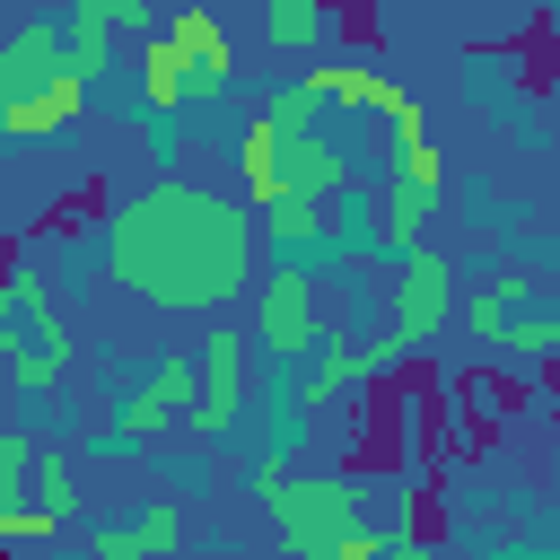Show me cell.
<instances>
[{"label": "cell", "mask_w": 560, "mask_h": 560, "mask_svg": "<svg viewBox=\"0 0 560 560\" xmlns=\"http://www.w3.org/2000/svg\"><path fill=\"white\" fill-rule=\"evenodd\" d=\"M236 175H245V219L271 210V201H280V131L245 122V131H236Z\"/></svg>", "instance_id": "17"}, {"label": "cell", "mask_w": 560, "mask_h": 560, "mask_svg": "<svg viewBox=\"0 0 560 560\" xmlns=\"http://www.w3.org/2000/svg\"><path fill=\"white\" fill-rule=\"evenodd\" d=\"M551 350H560V306H542V298L516 306V315L499 324V341H490V359H516V368H542Z\"/></svg>", "instance_id": "16"}, {"label": "cell", "mask_w": 560, "mask_h": 560, "mask_svg": "<svg viewBox=\"0 0 560 560\" xmlns=\"http://www.w3.org/2000/svg\"><path fill=\"white\" fill-rule=\"evenodd\" d=\"M105 280H122L158 315H219L228 298L254 289V219L245 201L158 175L105 219Z\"/></svg>", "instance_id": "1"}, {"label": "cell", "mask_w": 560, "mask_h": 560, "mask_svg": "<svg viewBox=\"0 0 560 560\" xmlns=\"http://www.w3.org/2000/svg\"><path fill=\"white\" fill-rule=\"evenodd\" d=\"M262 516L280 525V542H289L298 560H324L350 525H368V490H359L350 472H280V481L262 490Z\"/></svg>", "instance_id": "2"}, {"label": "cell", "mask_w": 560, "mask_h": 560, "mask_svg": "<svg viewBox=\"0 0 560 560\" xmlns=\"http://www.w3.org/2000/svg\"><path fill=\"white\" fill-rule=\"evenodd\" d=\"M9 306H18L9 350H0V359H9V385H18L26 402H44V394L61 385V368H70V324H61L44 271H9Z\"/></svg>", "instance_id": "3"}, {"label": "cell", "mask_w": 560, "mask_h": 560, "mask_svg": "<svg viewBox=\"0 0 560 560\" xmlns=\"http://www.w3.org/2000/svg\"><path fill=\"white\" fill-rule=\"evenodd\" d=\"M131 79H140V105L158 114V131L184 114V70H175V52H166V35L149 26L140 44H131Z\"/></svg>", "instance_id": "14"}, {"label": "cell", "mask_w": 560, "mask_h": 560, "mask_svg": "<svg viewBox=\"0 0 560 560\" xmlns=\"http://www.w3.org/2000/svg\"><path fill=\"white\" fill-rule=\"evenodd\" d=\"M26 472H35V438L0 429V508H26Z\"/></svg>", "instance_id": "23"}, {"label": "cell", "mask_w": 560, "mask_h": 560, "mask_svg": "<svg viewBox=\"0 0 560 560\" xmlns=\"http://www.w3.org/2000/svg\"><path fill=\"white\" fill-rule=\"evenodd\" d=\"M184 411H192V350H158L149 376H131V394H122V411H114V438L140 446V438L175 429Z\"/></svg>", "instance_id": "8"}, {"label": "cell", "mask_w": 560, "mask_h": 560, "mask_svg": "<svg viewBox=\"0 0 560 560\" xmlns=\"http://www.w3.org/2000/svg\"><path fill=\"white\" fill-rule=\"evenodd\" d=\"M359 184V166H350V149L332 140V131H298V140H280V201H341Z\"/></svg>", "instance_id": "9"}, {"label": "cell", "mask_w": 560, "mask_h": 560, "mask_svg": "<svg viewBox=\"0 0 560 560\" xmlns=\"http://www.w3.org/2000/svg\"><path fill=\"white\" fill-rule=\"evenodd\" d=\"M324 560H376V525H350V534H341Z\"/></svg>", "instance_id": "26"}, {"label": "cell", "mask_w": 560, "mask_h": 560, "mask_svg": "<svg viewBox=\"0 0 560 560\" xmlns=\"http://www.w3.org/2000/svg\"><path fill=\"white\" fill-rule=\"evenodd\" d=\"M131 534H140L149 560H175V542H184V508H175V499H149V508L131 516Z\"/></svg>", "instance_id": "22"}, {"label": "cell", "mask_w": 560, "mask_h": 560, "mask_svg": "<svg viewBox=\"0 0 560 560\" xmlns=\"http://www.w3.org/2000/svg\"><path fill=\"white\" fill-rule=\"evenodd\" d=\"M158 35H166V52H175V70H184V105H219V96L236 88V35H228L210 9H175Z\"/></svg>", "instance_id": "7"}, {"label": "cell", "mask_w": 560, "mask_h": 560, "mask_svg": "<svg viewBox=\"0 0 560 560\" xmlns=\"http://www.w3.org/2000/svg\"><path fill=\"white\" fill-rule=\"evenodd\" d=\"M429 210H438V192L385 184V192H376V219H368V236H376L385 254H420V245H429V236H420V228H429Z\"/></svg>", "instance_id": "15"}, {"label": "cell", "mask_w": 560, "mask_h": 560, "mask_svg": "<svg viewBox=\"0 0 560 560\" xmlns=\"http://www.w3.org/2000/svg\"><path fill=\"white\" fill-rule=\"evenodd\" d=\"M9 324H18V306H9V280H0V350H9Z\"/></svg>", "instance_id": "27"}, {"label": "cell", "mask_w": 560, "mask_h": 560, "mask_svg": "<svg viewBox=\"0 0 560 560\" xmlns=\"http://www.w3.org/2000/svg\"><path fill=\"white\" fill-rule=\"evenodd\" d=\"M26 508H44L52 525L79 516V481H70V446H44L35 438V472H26Z\"/></svg>", "instance_id": "19"}, {"label": "cell", "mask_w": 560, "mask_h": 560, "mask_svg": "<svg viewBox=\"0 0 560 560\" xmlns=\"http://www.w3.org/2000/svg\"><path fill=\"white\" fill-rule=\"evenodd\" d=\"M332 9H315V0H271L262 9V35H271V52H315V44H332Z\"/></svg>", "instance_id": "18"}, {"label": "cell", "mask_w": 560, "mask_h": 560, "mask_svg": "<svg viewBox=\"0 0 560 560\" xmlns=\"http://www.w3.org/2000/svg\"><path fill=\"white\" fill-rule=\"evenodd\" d=\"M61 35H70V79H88L96 88V70H105V44L114 35H149V18H140V0H70V18H61Z\"/></svg>", "instance_id": "11"}, {"label": "cell", "mask_w": 560, "mask_h": 560, "mask_svg": "<svg viewBox=\"0 0 560 560\" xmlns=\"http://www.w3.org/2000/svg\"><path fill=\"white\" fill-rule=\"evenodd\" d=\"M88 560H149V551H140L131 525H96V534H88Z\"/></svg>", "instance_id": "25"}, {"label": "cell", "mask_w": 560, "mask_h": 560, "mask_svg": "<svg viewBox=\"0 0 560 560\" xmlns=\"http://www.w3.org/2000/svg\"><path fill=\"white\" fill-rule=\"evenodd\" d=\"M262 131H280V140H298V131H324V96L306 88V79H289V88H271L262 96V114H254Z\"/></svg>", "instance_id": "20"}, {"label": "cell", "mask_w": 560, "mask_h": 560, "mask_svg": "<svg viewBox=\"0 0 560 560\" xmlns=\"http://www.w3.org/2000/svg\"><path fill=\"white\" fill-rule=\"evenodd\" d=\"M61 525L44 516V508H0V542H52Z\"/></svg>", "instance_id": "24"}, {"label": "cell", "mask_w": 560, "mask_h": 560, "mask_svg": "<svg viewBox=\"0 0 560 560\" xmlns=\"http://www.w3.org/2000/svg\"><path fill=\"white\" fill-rule=\"evenodd\" d=\"M245 385H254V350H245V332L210 324V341H192V411H184V429L219 446V438L245 420Z\"/></svg>", "instance_id": "6"}, {"label": "cell", "mask_w": 560, "mask_h": 560, "mask_svg": "<svg viewBox=\"0 0 560 560\" xmlns=\"http://www.w3.org/2000/svg\"><path fill=\"white\" fill-rule=\"evenodd\" d=\"M79 114H88V79L52 70L44 88H26V96H0V149H35V140L70 131Z\"/></svg>", "instance_id": "10"}, {"label": "cell", "mask_w": 560, "mask_h": 560, "mask_svg": "<svg viewBox=\"0 0 560 560\" xmlns=\"http://www.w3.org/2000/svg\"><path fill=\"white\" fill-rule=\"evenodd\" d=\"M280 245V262H298L306 271V254H332V245H350V219L341 210H324V201H271V210H254V245Z\"/></svg>", "instance_id": "12"}, {"label": "cell", "mask_w": 560, "mask_h": 560, "mask_svg": "<svg viewBox=\"0 0 560 560\" xmlns=\"http://www.w3.org/2000/svg\"><path fill=\"white\" fill-rule=\"evenodd\" d=\"M446 324H455V262H446L438 245H420V254H402V271H394V298H385V341L411 359V350H429Z\"/></svg>", "instance_id": "5"}, {"label": "cell", "mask_w": 560, "mask_h": 560, "mask_svg": "<svg viewBox=\"0 0 560 560\" xmlns=\"http://www.w3.org/2000/svg\"><path fill=\"white\" fill-rule=\"evenodd\" d=\"M52 70H70V35H61V18H18V26L0 35V96L44 88Z\"/></svg>", "instance_id": "13"}, {"label": "cell", "mask_w": 560, "mask_h": 560, "mask_svg": "<svg viewBox=\"0 0 560 560\" xmlns=\"http://www.w3.org/2000/svg\"><path fill=\"white\" fill-rule=\"evenodd\" d=\"M324 341V315H315V271L280 262L271 280H254V332L245 350L271 359V368H306V350Z\"/></svg>", "instance_id": "4"}, {"label": "cell", "mask_w": 560, "mask_h": 560, "mask_svg": "<svg viewBox=\"0 0 560 560\" xmlns=\"http://www.w3.org/2000/svg\"><path fill=\"white\" fill-rule=\"evenodd\" d=\"M394 184H411V192H446V149L420 131V140H394Z\"/></svg>", "instance_id": "21"}]
</instances>
